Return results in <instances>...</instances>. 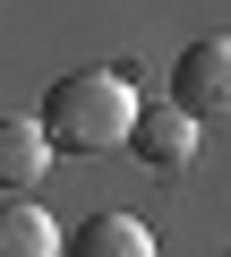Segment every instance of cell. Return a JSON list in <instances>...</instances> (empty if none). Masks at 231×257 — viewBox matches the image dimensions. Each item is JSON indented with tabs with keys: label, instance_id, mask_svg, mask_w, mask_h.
Instances as JSON below:
<instances>
[{
	"label": "cell",
	"instance_id": "obj_1",
	"mask_svg": "<svg viewBox=\"0 0 231 257\" xmlns=\"http://www.w3.org/2000/svg\"><path fill=\"white\" fill-rule=\"evenodd\" d=\"M137 86L120 77V69H69V77H52V94H43V138L60 146V155H111V146H129L137 138Z\"/></svg>",
	"mask_w": 231,
	"mask_h": 257
},
{
	"label": "cell",
	"instance_id": "obj_6",
	"mask_svg": "<svg viewBox=\"0 0 231 257\" xmlns=\"http://www.w3.org/2000/svg\"><path fill=\"white\" fill-rule=\"evenodd\" d=\"M69 257H154V240H146L137 214H94V223L69 231Z\"/></svg>",
	"mask_w": 231,
	"mask_h": 257
},
{
	"label": "cell",
	"instance_id": "obj_4",
	"mask_svg": "<svg viewBox=\"0 0 231 257\" xmlns=\"http://www.w3.org/2000/svg\"><path fill=\"white\" fill-rule=\"evenodd\" d=\"M0 257H69V231H60L43 206L9 197V206H0Z\"/></svg>",
	"mask_w": 231,
	"mask_h": 257
},
{
	"label": "cell",
	"instance_id": "obj_2",
	"mask_svg": "<svg viewBox=\"0 0 231 257\" xmlns=\"http://www.w3.org/2000/svg\"><path fill=\"white\" fill-rule=\"evenodd\" d=\"M171 103L197 111V120H231V35H205L180 52L171 69Z\"/></svg>",
	"mask_w": 231,
	"mask_h": 257
},
{
	"label": "cell",
	"instance_id": "obj_5",
	"mask_svg": "<svg viewBox=\"0 0 231 257\" xmlns=\"http://www.w3.org/2000/svg\"><path fill=\"white\" fill-rule=\"evenodd\" d=\"M52 172V138H43V120H0V180H9V189H35Z\"/></svg>",
	"mask_w": 231,
	"mask_h": 257
},
{
	"label": "cell",
	"instance_id": "obj_3",
	"mask_svg": "<svg viewBox=\"0 0 231 257\" xmlns=\"http://www.w3.org/2000/svg\"><path fill=\"white\" fill-rule=\"evenodd\" d=\"M197 128H205L197 111H180V103H146L129 155H137L146 172H188V163H197Z\"/></svg>",
	"mask_w": 231,
	"mask_h": 257
}]
</instances>
